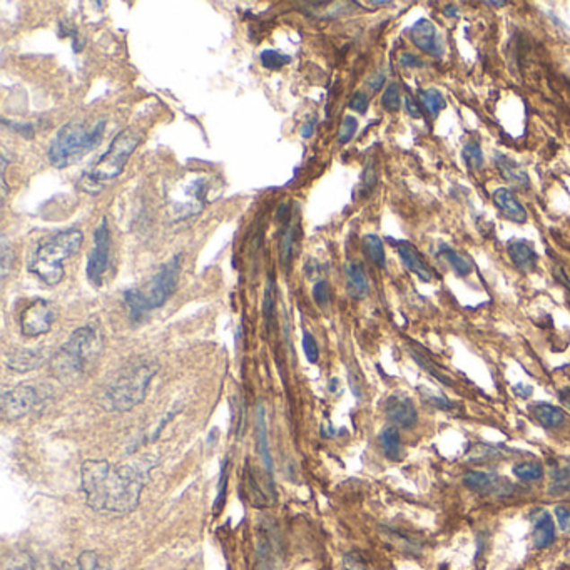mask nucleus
<instances>
[{
  "instance_id": "f257e3e1",
  "label": "nucleus",
  "mask_w": 570,
  "mask_h": 570,
  "mask_svg": "<svg viewBox=\"0 0 570 570\" xmlns=\"http://www.w3.org/2000/svg\"><path fill=\"white\" fill-rule=\"evenodd\" d=\"M156 463L112 465L108 460H85L81 469L85 504L101 513H129L141 500Z\"/></svg>"
},
{
  "instance_id": "f03ea898",
  "label": "nucleus",
  "mask_w": 570,
  "mask_h": 570,
  "mask_svg": "<svg viewBox=\"0 0 570 570\" xmlns=\"http://www.w3.org/2000/svg\"><path fill=\"white\" fill-rule=\"evenodd\" d=\"M84 241L83 231H61L39 244L29 261V271L42 283L56 286L64 278V261L79 253Z\"/></svg>"
},
{
  "instance_id": "7ed1b4c3",
  "label": "nucleus",
  "mask_w": 570,
  "mask_h": 570,
  "mask_svg": "<svg viewBox=\"0 0 570 570\" xmlns=\"http://www.w3.org/2000/svg\"><path fill=\"white\" fill-rule=\"evenodd\" d=\"M139 143L141 134L133 127L121 131L112 139L108 151L81 174L79 188L87 195H98L108 182L121 174Z\"/></svg>"
},
{
  "instance_id": "20e7f679",
  "label": "nucleus",
  "mask_w": 570,
  "mask_h": 570,
  "mask_svg": "<svg viewBox=\"0 0 570 570\" xmlns=\"http://www.w3.org/2000/svg\"><path fill=\"white\" fill-rule=\"evenodd\" d=\"M108 122L101 119L98 124L89 127L85 122L73 121L64 124L54 139L50 141L49 162L57 168L64 170L67 166H73L94 151L101 145L102 136L106 131Z\"/></svg>"
},
{
  "instance_id": "39448f33",
  "label": "nucleus",
  "mask_w": 570,
  "mask_h": 570,
  "mask_svg": "<svg viewBox=\"0 0 570 570\" xmlns=\"http://www.w3.org/2000/svg\"><path fill=\"white\" fill-rule=\"evenodd\" d=\"M158 364L139 362L124 368L108 390L104 391L102 405L110 412H127L146 399L153 378L158 373Z\"/></svg>"
},
{
  "instance_id": "423d86ee",
  "label": "nucleus",
  "mask_w": 570,
  "mask_h": 570,
  "mask_svg": "<svg viewBox=\"0 0 570 570\" xmlns=\"http://www.w3.org/2000/svg\"><path fill=\"white\" fill-rule=\"evenodd\" d=\"M181 269V255L172 256L164 267L159 269L145 290H129L124 293V300L133 318H139L146 311L156 310L166 303L176 290Z\"/></svg>"
},
{
  "instance_id": "0eeeda50",
  "label": "nucleus",
  "mask_w": 570,
  "mask_h": 570,
  "mask_svg": "<svg viewBox=\"0 0 570 570\" xmlns=\"http://www.w3.org/2000/svg\"><path fill=\"white\" fill-rule=\"evenodd\" d=\"M99 345L96 328H77L54 356L56 373L61 378L81 375L98 355Z\"/></svg>"
},
{
  "instance_id": "6e6552de",
  "label": "nucleus",
  "mask_w": 570,
  "mask_h": 570,
  "mask_svg": "<svg viewBox=\"0 0 570 570\" xmlns=\"http://www.w3.org/2000/svg\"><path fill=\"white\" fill-rule=\"evenodd\" d=\"M110 236L108 219L102 218L94 232V248L87 259V279L92 286L99 288L110 267Z\"/></svg>"
},
{
  "instance_id": "1a4fd4ad",
  "label": "nucleus",
  "mask_w": 570,
  "mask_h": 570,
  "mask_svg": "<svg viewBox=\"0 0 570 570\" xmlns=\"http://www.w3.org/2000/svg\"><path fill=\"white\" fill-rule=\"evenodd\" d=\"M57 310L48 300H36L21 315V329L27 338H37L49 333L56 321Z\"/></svg>"
},
{
  "instance_id": "9d476101",
  "label": "nucleus",
  "mask_w": 570,
  "mask_h": 570,
  "mask_svg": "<svg viewBox=\"0 0 570 570\" xmlns=\"http://www.w3.org/2000/svg\"><path fill=\"white\" fill-rule=\"evenodd\" d=\"M39 401V393L32 385H17L2 393V415L7 420H19L31 412Z\"/></svg>"
},
{
  "instance_id": "9b49d317",
  "label": "nucleus",
  "mask_w": 570,
  "mask_h": 570,
  "mask_svg": "<svg viewBox=\"0 0 570 570\" xmlns=\"http://www.w3.org/2000/svg\"><path fill=\"white\" fill-rule=\"evenodd\" d=\"M410 39L418 49L428 54L430 57L440 59L445 54L440 32L428 19H420L418 22H415V25L410 29Z\"/></svg>"
},
{
  "instance_id": "f8f14e48",
  "label": "nucleus",
  "mask_w": 570,
  "mask_h": 570,
  "mask_svg": "<svg viewBox=\"0 0 570 570\" xmlns=\"http://www.w3.org/2000/svg\"><path fill=\"white\" fill-rule=\"evenodd\" d=\"M385 415L391 424L399 428L412 430L418 424V410L413 405L412 399L405 395H393L385 403Z\"/></svg>"
},
{
  "instance_id": "ddd939ff",
  "label": "nucleus",
  "mask_w": 570,
  "mask_h": 570,
  "mask_svg": "<svg viewBox=\"0 0 570 570\" xmlns=\"http://www.w3.org/2000/svg\"><path fill=\"white\" fill-rule=\"evenodd\" d=\"M463 486L477 494H492V495H509L512 494L510 484L500 478L494 472H470L463 477Z\"/></svg>"
},
{
  "instance_id": "4468645a",
  "label": "nucleus",
  "mask_w": 570,
  "mask_h": 570,
  "mask_svg": "<svg viewBox=\"0 0 570 570\" xmlns=\"http://www.w3.org/2000/svg\"><path fill=\"white\" fill-rule=\"evenodd\" d=\"M534 525L532 540L535 548H547L556 542V523L547 510H535L531 515Z\"/></svg>"
},
{
  "instance_id": "2eb2a0df",
  "label": "nucleus",
  "mask_w": 570,
  "mask_h": 570,
  "mask_svg": "<svg viewBox=\"0 0 570 570\" xmlns=\"http://www.w3.org/2000/svg\"><path fill=\"white\" fill-rule=\"evenodd\" d=\"M395 246L399 250V255L401 258V263L405 265V267L408 271H412L413 275H417L418 278L428 283L434 279V273L432 269L426 267V263L424 261V258L420 256V253L417 251V248L408 241H395Z\"/></svg>"
},
{
  "instance_id": "dca6fc26",
  "label": "nucleus",
  "mask_w": 570,
  "mask_h": 570,
  "mask_svg": "<svg viewBox=\"0 0 570 570\" xmlns=\"http://www.w3.org/2000/svg\"><path fill=\"white\" fill-rule=\"evenodd\" d=\"M49 358V353L46 350H15L7 356V366L13 370V372H19V373H25V372H32L39 366L48 362Z\"/></svg>"
},
{
  "instance_id": "f3484780",
  "label": "nucleus",
  "mask_w": 570,
  "mask_h": 570,
  "mask_svg": "<svg viewBox=\"0 0 570 570\" xmlns=\"http://www.w3.org/2000/svg\"><path fill=\"white\" fill-rule=\"evenodd\" d=\"M509 256L515 267H519L522 273H532L537 267L539 255L534 246L525 240H513L509 243Z\"/></svg>"
},
{
  "instance_id": "a211bd4d",
  "label": "nucleus",
  "mask_w": 570,
  "mask_h": 570,
  "mask_svg": "<svg viewBox=\"0 0 570 570\" xmlns=\"http://www.w3.org/2000/svg\"><path fill=\"white\" fill-rule=\"evenodd\" d=\"M494 203L505 218L512 219L519 224L527 221L525 207L522 206L521 201L507 188H498L497 191L494 193Z\"/></svg>"
},
{
  "instance_id": "6ab92c4d",
  "label": "nucleus",
  "mask_w": 570,
  "mask_h": 570,
  "mask_svg": "<svg viewBox=\"0 0 570 570\" xmlns=\"http://www.w3.org/2000/svg\"><path fill=\"white\" fill-rule=\"evenodd\" d=\"M495 164H497L498 172L502 174V178H504L505 181L515 184V186L521 188V189L531 188V178H529V174L522 170L521 166H519L515 161H512L509 156L497 154V156H495Z\"/></svg>"
},
{
  "instance_id": "aec40b11",
  "label": "nucleus",
  "mask_w": 570,
  "mask_h": 570,
  "mask_svg": "<svg viewBox=\"0 0 570 570\" xmlns=\"http://www.w3.org/2000/svg\"><path fill=\"white\" fill-rule=\"evenodd\" d=\"M346 276H348V293L355 300H364L370 293V283L362 263L353 261L346 267Z\"/></svg>"
},
{
  "instance_id": "412c9836",
  "label": "nucleus",
  "mask_w": 570,
  "mask_h": 570,
  "mask_svg": "<svg viewBox=\"0 0 570 570\" xmlns=\"http://www.w3.org/2000/svg\"><path fill=\"white\" fill-rule=\"evenodd\" d=\"M532 413L537 422L546 428H558L566 422V413L562 412L558 407L548 405V403H535Z\"/></svg>"
},
{
  "instance_id": "4be33fe9",
  "label": "nucleus",
  "mask_w": 570,
  "mask_h": 570,
  "mask_svg": "<svg viewBox=\"0 0 570 570\" xmlns=\"http://www.w3.org/2000/svg\"><path fill=\"white\" fill-rule=\"evenodd\" d=\"M550 495H566L570 494V460L558 461L550 470Z\"/></svg>"
},
{
  "instance_id": "5701e85b",
  "label": "nucleus",
  "mask_w": 570,
  "mask_h": 570,
  "mask_svg": "<svg viewBox=\"0 0 570 570\" xmlns=\"http://www.w3.org/2000/svg\"><path fill=\"white\" fill-rule=\"evenodd\" d=\"M256 428H258V450H259L261 460L265 463L267 472L271 475V473H273V460H271L269 445H267V413H265V408H263V407H259V410H258V422H256Z\"/></svg>"
},
{
  "instance_id": "b1692460",
  "label": "nucleus",
  "mask_w": 570,
  "mask_h": 570,
  "mask_svg": "<svg viewBox=\"0 0 570 570\" xmlns=\"http://www.w3.org/2000/svg\"><path fill=\"white\" fill-rule=\"evenodd\" d=\"M380 445L390 460H400L401 437L397 426H389L380 434Z\"/></svg>"
},
{
  "instance_id": "393cba45",
  "label": "nucleus",
  "mask_w": 570,
  "mask_h": 570,
  "mask_svg": "<svg viewBox=\"0 0 570 570\" xmlns=\"http://www.w3.org/2000/svg\"><path fill=\"white\" fill-rule=\"evenodd\" d=\"M364 253L370 258V261L378 267H387V256L385 248L380 236L376 234H366L364 238Z\"/></svg>"
},
{
  "instance_id": "a878e982",
  "label": "nucleus",
  "mask_w": 570,
  "mask_h": 570,
  "mask_svg": "<svg viewBox=\"0 0 570 570\" xmlns=\"http://www.w3.org/2000/svg\"><path fill=\"white\" fill-rule=\"evenodd\" d=\"M420 101L432 118H437L438 112L447 108V101L435 87L425 89L424 92H420Z\"/></svg>"
},
{
  "instance_id": "bb28decb",
  "label": "nucleus",
  "mask_w": 570,
  "mask_h": 570,
  "mask_svg": "<svg viewBox=\"0 0 570 570\" xmlns=\"http://www.w3.org/2000/svg\"><path fill=\"white\" fill-rule=\"evenodd\" d=\"M440 256L445 258V261L449 263L450 267H453V271H455L459 276H469L473 271L472 263H470L467 258L459 255L457 251H453L449 246H442Z\"/></svg>"
},
{
  "instance_id": "cd10ccee",
  "label": "nucleus",
  "mask_w": 570,
  "mask_h": 570,
  "mask_svg": "<svg viewBox=\"0 0 570 570\" xmlns=\"http://www.w3.org/2000/svg\"><path fill=\"white\" fill-rule=\"evenodd\" d=\"M513 475L522 482L532 484L544 477V467L537 461H522L513 467Z\"/></svg>"
},
{
  "instance_id": "c85d7f7f",
  "label": "nucleus",
  "mask_w": 570,
  "mask_h": 570,
  "mask_svg": "<svg viewBox=\"0 0 570 570\" xmlns=\"http://www.w3.org/2000/svg\"><path fill=\"white\" fill-rule=\"evenodd\" d=\"M13 261H15V253H13V244L9 243V240L5 236H2L0 240V271H2V279L9 278L11 271H13Z\"/></svg>"
},
{
  "instance_id": "c756f323",
  "label": "nucleus",
  "mask_w": 570,
  "mask_h": 570,
  "mask_svg": "<svg viewBox=\"0 0 570 570\" xmlns=\"http://www.w3.org/2000/svg\"><path fill=\"white\" fill-rule=\"evenodd\" d=\"M504 447H497V445H475L472 452L469 453V460L480 461L486 460H497L500 457H504Z\"/></svg>"
},
{
  "instance_id": "7c9ffc66",
  "label": "nucleus",
  "mask_w": 570,
  "mask_h": 570,
  "mask_svg": "<svg viewBox=\"0 0 570 570\" xmlns=\"http://www.w3.org/2000/svg\"><path fill=\"white\" fill-rule=\"evenodd\" d=\"M259 59H261L263 67H267L269 71H278L283 66H286V64L292 62L290 56H285V54H281L279 50L275 49L263 50L261 56H259Z\"/></svg>"
},
{
  "instance_id": "2f4dec72",
  "label": "nucleus",
  "mask_w": 570,
  "mask_h": 570,
  "mask_svg": "<svg viewBox=\"0 0 570 570\" xmlns=\"http://www.w3.org/2000/svg\"><path fill=\"white\" fill-rule=\"evenodd\" d=\"M463 159L465 162L469 164V168L477 170L484 164V153H482V147L478 143H469L467 146L463 147Z\"/></svg>"
},
{
  "instance_id": "473e14b6",
  "label": "nucleus",
  "mask_w": 570,
  "mask_h": 570,
  "mask_svg": "<svg viewBox=\"0 0 570 570\" xmlns=\"http://www.w3.org/2000/svg\"><path fill=\"white\" fill-rule=\"evenodd\" d=\"M381 104H383V108L389 110V112L400 110L401 96L399 84H390L389 87H387V91L383 92V98H381Z\"/></svg>"
},
{
  "instance_id": "72a5a7b5",
  "label": "nucleus",
  "mask_w": 570,
  "mask_h": 570,
  "mask_svg": "<svg viewBox=\"0 0 570 570\" xmlns=\"http://www.w3.org/2000/svg\"><path fill=\"white\" fill-rule=\"evenodd\" d=\"M413 360L417 362V364H420L424 370H426L430 375L435 376L440 383H443V385H447V387H452V380H450L449 376L443 375L440 370H438L435 364H432L430 360H426L424 355H420V353L412 352Z\"/></svg>"
},
{
  "instance_id": "f704fd0d",
  "label": "nucleus",
  "mask_w": 570,
  "mask_h": 570,
  "mask_svg": "<svg viewBox=\"0 0 570 570\" xmlns=\"http://www.w3.org/2000/svg\"><path fill=\"white\" fill-rule=\"evenodd\" d=\"M228 478H230V473H228V461L223 463V469H221V477H219L218 484V497L215 500V507L213 510L219 513L221 509L224 507V502H226V490H228Z\"/></svg>"
},
{
  "instance_id": "c9c22d12",
  "label": "nucleus",
  "mask_w": 570,
  "mask_h": 570,
  "mask_svg": "<svg viewBox=\"0 0 570 570\" xmlns=\"http://www.w3.org/2000/svg\"><path fill=\"white\" fill-rule=\"evenodd\" d=\"M358 129V121L353 118V116H346L343 122H341L340 136H338V141L340 145H346L353 139V136L356 134Z\"/></svg>"
},
{
  "instance_id": "e433bc0d",
  "label": "nucleus",
  "mask_w": 570,
  "mask_h": 570,
  "mask_svg": "<svg viewBox=\"0 0 570 570\" xmlns=\"http://www.w3.org/2000/svg\"><path fill=\"white\" fill-rule=\"evenodd\" d=\"M303 350L304 356L310 364H316L318 358H320V348H318V343H316L315 337L308 331H304L303 335Z\"/></svg>"
},
{
  "instance_id": "4c0bfd02",
  "label": "nucleus",
  "mask_w": 570,
  "mask_h": 570,
  "mask_svg": "<svg viewBox=\"0 0 570 570\" xmlns=\"http://www.w3.org/2000/svg\"><path fill=\"white\" fill-rule=\"evenodd\" d=\"M77 566L79 570H101V558L96 552L85 550L77 558Z\"/></svg>"
},
{
  "instance_id": "58836bf2",
  "label": "nucleus",
  "mask_w": 570,
  "mask_h": 570,
  "mask_svg": "<svg viewBox=\"0 0 570 570\" xmlns=\"http://www.w3.org/2000/svg\"><path fill=\"white\" fill-rule=\"evenodd\" d=\"M293 243H294V238H293V230H286L281 236V258H283V263L288 267L290 261H292L293 256Z\"/></svg>"
},
{
  "instance_id": "ea45409f",
  "label": "nucleus",
  "mask_w": 570,
  "mask_h": 570,
  "mask_svg": "<svg viewBox=\"0 0 570 570\" xmlns=\"http://www.w3.org/2000/svg\"><path fill=\"white\" fill-rule=\"evenodd\" d=\"M313 298H315L318 306H327L331 300V290L328 281H318L313 288Z\"/></svg>"
},
{
  "instance_id": "a19ab883",
  "label": "nucleus",
  "mask_w": 570,
  "mask_h": 570,
  "mask_svg": "<svg viewBox=\"0 0 570 570\" xmlns=\"http://www.w3.org/2000/svg\"><path fill=\"white\" fill-rule=\"evenodd\" d=\"M265 315L267 320L271 323L275 318V283L273 279H269L267 286V294H265Z\"/></svg>"
},
{
  "instance_id": "79ce46f5",
  "label": "nucleus",
  "mask_w": 570,
  "mask_h": 570,
  "mask_svg": "<svg viewBox=\"0 0 570 570\" xmlns=\"http://www.w3.org/2000/svg\"><path fill=\"white\" fill-rule=\"evenodd\" d=\"M2 124L5 127H11V131L13 133L21 134L25 139H32L34 137V129L31 124H19V122H11L7 119H2Z\"/></svg>"
},
{
  "instance_id": "37998d69",
  "label": "nucleus",
  "mask_w": 570,
  "mask_h": 570,
  "mask_svg": "<svg viewBox=\"0 0 570 570\" xmlns=\"http://www.w3.org/2000/svg\"><path fill=\"white\" fill-rule=\"evenodd\" d=\"M554 512H556V519H557L558 527L562 529V532L570 534V509L564 507V505H557Z\"/></svg>"
},
{
  "instance_id": "c03bdc74",
  "label": "nucleus",
  "mask_w": 570,
  "mask_h": 570,
  "mask_svg": "<svg viewBox=\"0 0 570 570\" xmlns=\"http://www.w3.org/2000/svg\"><path fill=\"white\" fill-rule=\"evenodd\" d=\"M400 66L401 67H408V69H420V67H424V62L412 52H403L400 56Z\"/></svg>"
},
{
  "instance_id": "a18cd8bd",
  "label": "nucleus",
  "mask_w": 570,
  "mask_h": 570,
  "mask_svg": "<svg viewBox=\"0 0 570 570\" xmlns=\"http://www.w3.org/2000/svg\"><path fill=\"white\" fill-rule=\"evenodd\" d=\"M350 108L360 114H364L368 110V96L364 92H356L350 101Z\"/></svg>"
},
{
  "instance_id": "49530a36",
  "label": "nucleus",
  "mask_w": 570,
  "mask_h": 570,
  "mask_svg": "<svg viewBox=\"0 0 570 570\" xmlns=\"http://www.w3.org/2000/svg\"><path fill=\"white\" fill-rule=\"evenodd\" d=\"M405 108H407L408 116H412L413 119L422 118V110H420V106L415 102V99L410 94H407V98H405Z\"/></svg>"
},
{
  "instance_id": "de8ad7c7",
  "label": "nucleus",
  "mask_w": 570,
  "mask_h": 570,
  "mask_svg": "<svg viewBox=\"0 0 570 570\" xmlns=\"http://www.w3.org/2000/svg\"><path fill=\"white\" fill-rule=\"evenodd\" d=\"M426 401H428L432 407L438 408V410H450V408H452V403H450L447 399H443V397H434V395H430Z\"/></svg>"
},
{
  "instance_id": "09e8293b",
  "label": "nucleus",
  "mask_w": 570,
  "mask_h": 570,
  "mask_svg": "<svg viewBox=\"0 0 570 570\" xmlns=\"http://www.w3.org/2000/svg\"><path fill=\"white\" fill-rule=\"evenodd\" d=\"M385 84V74L380 73L375 74L370 81H368V85H370V89L373 91V92H378L381 87Z\"/></svg>"
},
{
  "instance_id": "8fccbe9b",
  "label": "nucleus",
  "mask_w": 570,
  "mask_h": 570,
  "mask_svg": "<svg viewBox=\"0 0 570 570\" xmlns=\"http://www.w3.org/2000/svg\"><path fill=\"white\" fill-rule=\"evenodd\" d=\"M315 119H311V121L308 122V124H304L303 131H302V136H303L304 139L306 137H311L313 136V131H315Z\"/></svg>"
},
{
  "instance_id": "3c124183",
  "label": "nucleus",
  "mask_w": 570,
  "mask_h": 570,
  "mask_svg": "<svg viewBox=\"0 0 570 570\" xmlns=\"http://www.w3.org/2000/svg\"><path fill=\"white\" fill-rule=\"evenodd\" d=\"M443 13H445V15H447V17H457V15H459V9H457V7H453V5H449V7H445V11H443Z\"/></svg>"
},
{
  "instance_id": "603ef678",
  "label": "nucleus",
  "mask_w": 570,
  "mask_h": 570,
  "mask_svg": "<svg viewBox=\"0 0 570 570\" xmlns=\"http://www.w3.org/2000/svg\"><path fill=\"white\" fill-rule=\"evenodd\" d=\"M560 400L564 401V405L570 410V391H567L566 395H560Z\"/></svg>"
},
{
  "instance_id": "864d4df0",
  "label": "nucleus",
  "mask_w": 570,
  "mask_h": 570,
  "mask_svg": "<svg viewBox=\"0 0 570 570\" xmlns=\"http://www.w3.org/2000/svg\"><path fill=\"white\" fill-rule=\"evenodd\" d=\"M368 4H370V5H375V7H383V5H390L391 2H389V0H381V2H368Z\"/></svg>"
},
{
  "instance_id": "5fc2aeb1",
  "label": "nucleus",
  "mask_w": 570,
  "mask_h": 570,
  "mask_svg": "<svg viewBox=\"0 0 570 570\" xmlns=\"http://www.w3.org/2000/svg\"><path fill=\"white\" fill-rule=\"evenodd\" d=\"M487 5H492V7H504L507 5V2H486Z\"/></svg>"
}]
</instances>
